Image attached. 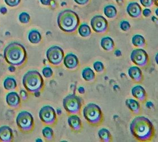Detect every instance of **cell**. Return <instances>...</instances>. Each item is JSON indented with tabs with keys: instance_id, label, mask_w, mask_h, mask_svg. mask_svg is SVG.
I'll list each match as a JSON object with an SVG mask.
<instances>
[{
	"instance_id": "cell-1",
	"label": "cell",
	"mask_w": 158,
	"mask_h": 142,
	"mask_svg": "<svg viewBox=\"0 0 158 142\" xmlns=\"http://www.w3.org/2000/svg\"><path fill=\"white\" fill-rule=\"evenodd\" d=\"M131 134L140 142H150L154 138V126L151 121L143 116L135 118L130 125Z\"/></svg>"
},
{
	"instance_id": "cell-2",
	"label": "cell",
	"mask_w": 158,
	"mask_h": 142,
	"mask_svg": "<svg viewBox=\"0 0 158 142\" xmlns=\"http://www.w3.org/2000/svg\"><path fill=\"white\" fill-rule=\"evenodd\" d=\"M4 57L8 64L13 66H20L26 60L27 52L21 44L11 43L4 49Z\"/></svg>"
},
{
	"instance_id": "cell-3",
	"label": "cell",
	"mask_w": 158,
	"mask_h": 142,
	"mask_svg": "<svg viewBox=\"0 0 158 142\" xmlns=\"http://www.w3.org/2000/svg\"><path fill=\"white\" fill-rule=\"evenodd\" d=\"M57 23L60 29L64 32L71 33L75 31L80 24L77 14L71 9L61 11L58 14Z\"/></svg>"
},
{
	"instance_id": "cell-4",
	"label": "cell",
	"mask_w": 158,
	"mask_h": 142,
	"mask_svg": "<svg viewBox=\"0 0 158 142\" xmlns=\"http://www.w3.org/2000/svg\"><path fill=\"white\" fill-rule=\"evenodd\" d=\"M22 84L29 92L35 95L43 89L44 80L39 72L35 70L29 71L23 76Z\"/></svg>"
},
{
	"instance_id": "cell-5",
	"label": "cell",
	"mask_w": 158,
	"mask_h": 142,
	"mask_svg": "<svg viewBox=\"0 0 158 142\" xmlns=\"http://www.w3.org/2000/svg\"><path fill=\"white\" fill-rule=\"evenodd\" d=\"M84 117L89 124L99 125L103 120V114L100 107L96 104L90 103L83 109Z\"/></svg>"
},
{
	"instance_id": "cell-6",
	"label": "cell",
	"mask_w": 158,
	"mask_h": 142,
	"mask_svg": "<svg viewBox=\"0 0 158 142\" xmlns=\"http://www.w3.org/2000/svg\"><path fill=\"white\" fill-rule=\"evenodd\" d=\"M63 105L65 110L68 113L77 114L80 113L81 109L83 99L75 94H69L63 99Z\"/></svg>"
},
{
	"instance_id": "cell-7",
	"label": "cell",
	"mask_w": 158,
	"mask_h": 142,
	"mask_svg": "<svg viewBox=\"0 0 158 142\" xmlns=\"http://www.w3.org/2000/svg\"><path fill=\"white\" fill-rule=\"evenodd\" d=\"M16 123L22 131L30 132L34 126V121L32 114L27 111H22L18 114Z\"/></svg>"
},
{
	"instance_id": "cell-8",
	"label": "cell",
	"mask_w": 158,
	"mask_h": 142,
	"mask_svg": "<svg viewBox=\"0 0 158 142\" xmlns=\"http://www.w3.org/2000/svg\"><path fill=\"white\" fill-rule=\"evenodd\" d=\"M46 57L51 64L58 66L63 61L64 52L61 47L58 46H53L47 50Z\"/></svg>"
},
{
	"instance_id": "cell-9",
	"label": "cell",
	"mask_w": 158,
	"mask_h": 142,
	"mask_svg": "<svg viewBox=\"0 0 158 142\" xmlns=\"http://www.w3.org/2000/svg\"><path fill=\"white\" fill-rule=\"evenodd\" d=\"M40 119L47 125H53L55 123L57 117L56 111L51 106H44L41 108L39 113Z\"/></svg>"
},
{
	"instance_id": "cell-10",
	"label": "cell",
	"mask_w": 158,
	"mask_h": 142,
	"mask_svg": "<svg viewBox=\"0 0 158 142\" xmlns=\"http://www.w3.org/2000/svg\"><path fill=\"white\" fill-rule=\"evenodd\" d=\"M130 59L134 64L140 67L147 66L149 62L148 53L145 50L141 48L133 50L130 55Z\"/></svg>"
},
{
	"instance_id": "cell-11",
	"label": "cell",
	"mask_w": 158,
	"mask_h": 142,
	"mask_svg": "<svg viewBox=\"0 0 158 142\" xmlns=\"http://www.w3.org/2000/svg\"><path fill=\"white\" fill-rule=\"evenodd\" d=\"M90 25L94 32L104 33L108 28V22L104 17L97 15L90 20Z\"/></svg>"
},
{
	"instance_id": "cell-12",
	"label": "cell",
	"mask_w": 158,
	"mask_h": 142,
	"mask_svg": "<svg viewBox=\"0 0 158 142\" xmlns=\"http://www.w3.org/2000/svg\"><path fill=\"white\" fill-rule=\"evenodd\" d=\"M65 67L69 69H74L78 67L79 61L77 56L73 53H69L64 57Z\"/></svg>"
},
{
	"instance_id": "cell-13",
	"label": "cell",
	"mask_w": 158,
	"mask_h": 142,
	"mask_svg": "<svg viewBox=\"0 0 158 142\" xmlns=\"http://www.w3.org/2000/svg\"><path fill=\"white\" fill-rule=\"evenodd\" d=\"M126 11L132 18H139L142 14V8L139 4L136 2H132L128 4L126 7Z\"/></svg>"
},
{
	"instance_id": "cell-14",
	"label": "cell",
	"mask_w": 158,
	"mask_h": 142,
	"mask_svg": "<svg viewBox=\"0 0 158 142\" xmlns=\"http://www.w3.org/2000/svg\"><path fill=\"white\" fill-rule=\"evenodd\" d=\"M131 94L133 97L140 102H144L147 98V94L143 87L140 85H136L131 89Z\"/></svg>"
},
{
	"instance_id": "cell-15",
	"label": "cell",
	"mask_w": 158,
	"mask_h": 142,
	"mask_svg": "<svg viewBox=\"0 0 158 142\" xmlns=\"http://www.w3.org/2000/svg\"><path fill=\"white\" fill-rule=\"evenodd\" d=\"M13 139V130L7 126L0 127V140L2 142H11Z\"/></svg>"
},
{
	"instance_id": "cell-16",
	"label": "cell",
	"mask_w": 158,
	"mask_h": 142,
	"mask_svg": "<svg viewBox=\"0 0 158 142\" xmlns=\"http://www.w3.org/2000/svg\"><path fill=\"white\" fill-rule=\"evenodd\" d=\"M128 74L130 77L135 82H141L143 79L141 69L137 66L130 68L128 70Z\"/></svg>"
},
{
	"instance_id": "cell-17",
	"label": "cell",
	"mask_w": 158,
	"mask_h": 142,
	"mask_svg": "<svg viewBox=\"0 0 158 142\" xmlns=\"http://www.w3.org/2000/svg\"><path fill=\"white\" fill-rule=\"evenodd\" d=\"M6 101L7 105L11 107H18L21 103V98L17 93L11 92L6 96Z\"/></svg>"
},
{
	"instance_id": "cell-18",
	"label": "cell",
	"mask_w": 158,
	"mask_h": 142,
	"mask_svg": "<svg viewBox=\"0 0 158 142\" xmlns=\"http://www.w3.org/2000/svg\"><path fill=\"white\" fill-rule=\"evenodd\" d=\"M68 123L69 127L75 132H79L82 128V123L80 118L76 115H72L68 118Z\"/></svg>"
},
{
	"instance_id": "cell-19",
	"label": "cell",
	"mask_w": 158,
	"mask_h": 142,
	"mask_svg": "<svg viewBox=\"0 0 158 142\" xmlns=\"http://www.w3.org/2000/svg\"><path fill=\"white\" fill-rule=\"evenodd\" d=\"M101 46L106 51H111L114 48V42L113 39L109 36H105L101 40Z\"/></svg>"
},
{
	"instance_id": "cell-20",
	"label": "cell",
	"mask_w": 158,
	"mask_h": 142,
	"mask_svg": "<svg viewBox=\"0 0 158 142\" xmlns=\"http://www.w3.org/2000/svg\"><path fill=\"white\" fill-rule=\"evenodd\" d=\"M127 107L131 112L135 114H138L140 112V105L139 103L135 99H127L125 101Z\"/></svg>"
},
{
	"instance_id": "cell-21",
	"label": "cell",
	"mask_w": 158,
	"mask_h": 142,
	"mask_svg": "<svg viewBox=\"0 0 158 142\" xmlns=\"http://www.w3.org/2000/svg\"><path fill=\"white\" fill-rule=\"evenodd\" d=\"M28 39L32 44H38L42 40V36L39 31L36 30H32L29 32Z\"/></svg>"
},
{
	"instance_id": "cell-22",
	"label": "cell",
	"mask_w": 158,
	"mask_h": 142,
	"mask_svg": "<svg viewBox=\"0 0 158 142\" xmlns=\"http://www.w3.org/2000/svg\"><path fill=\"white\" fill-rule=\"evenodd\" d=\"M98 135L102 142H109L111 141L112 137L111 134L106 128H102L100 129L98 132Z\"/></svg>"
},
{
	"instance_id": "cell-23",
	"label": "cell",
	"mask_w": 158,
	"mask_h": 142,
	"mask_svg": "<svg viewBox=\"0 0 158 142\" xmlns=\"http://www.w3.org/2000/svg\"><path fill=\"white\" fill-rule=\"evenodd\" d=\"M104 14L108 18H114L117 15V10L114 6L112 5H108L104 9Z\"/></svg>"
},
{
	"instance_id": "cell-24",
	"label": "cell",
	"mask_w": 158,
	"mask_h": 142,
	"mask_svg": "<svg viewBox=\"0 0 158 142\" xmlns=\"http://www.w3.org/2000/svg\"><path fill=\"white\" fill-rule=\"evenodd\" d=\"M132 43L136 47H144L146 46V40L143 36L137 34L133 36L132 38Z\"/></svg>"
},
{
	"instance_id": "cell-25",
	"label": "cell",
	"mask_w": 158,
	"mask_h": 142,
	"mask_svg": "<svg viewBox=\"0 0 158 142\" xmlns=\"http://www.w3.org/2000/svg\"><path fill=\"white\" fill-rule=\"evenodd\" d=\"M82 77L85 81H92L95 78V73L90 68H85L82 71Z\"/></svg>"
},
{
	"instance_id": "cell-26",
	"label": "cell",
	"mask_w": 158,
	"mask_h": 142,
	"mask_svg": "<svg viewBox=\"0 0 158 142\" xmlns=\"http://www.w3.org/2000/svg\"><path fill=\"white\" fill-rule=\"evenodd\" d=\"M17 86V82L15 78L11 77H8L5 79L4 81V87L6 90H10L15 89Z\"/></svg>"
},
{
	"instance_id": "cell-27",
	"label": "cell",
	"mask_w": 158,
	"mask_h": 142,
	"mask_svg": "<svg viewBox=\"0 0 158 142\" xmlns=\"http://www.w3.org/2000/svg\"><path fill=\"white\" fill-rule=\"evenodd\" d=\"M79 33L82 37L86 38L91 35L92 31L89 25L86 23H83L79 27Z\"/></svg>"
},
{
	"instance_id": "cell-28",
	"label": "cell",
	"mask_w": 158,
	"mask_h": 142,
	"mask_svg": "<svg viewBox=\"0 0 158 142\" xmlns=\"http://www.w3.org/2000/svg\"><path fill=\"white\" fill-rule=\"evenodd\" d=\"M42 134L44 138L47 140H51L54 138V131L50 127H45L42 130Z\"/></svg>"
},
{
	"instance_id": "cell-29",
	"label": "cell",
	"mask_w": 158,
	"mask_h": 142,
	"mask_svg": "<svg viewBox=\"0 0 158 142\" xmlns=\"http://www.w3.org/2000/svg\"><path fill=\"white\" fill-rule=\"evenodd\" d=\"M19 20L22 23H28L30 20V16L27 13L23 12L19 14Z\"/></svg>"
},
{
	"instance_id": "cell-30",
	"label": "cell",
	"mask_w": 158,
	"mask_h": 142,
	"mask_svg": "<svg viewBox=\"0 0 158 142\" xmlns=\"http://www.w3.org/2000/svg\"><path fill=\"white\" fill-rule=\"evenodd\" d=\"M94 69L97 72H102L104 70V65L103 63L99 61L94 62Z\"/></svg>"
},
{
	"instance_id": "cell-31",
	"label": "cell",
	"mask_w": 158,
	"mask_h": 142,
	"mask_svg": "<svg viewBox=\"0 0 158 142\" xmlns=\"http://www.w3.org/2000/svg\"><path fill=\"white\" fill-rule=\"evenodd\" d=\"M42 73L44 77H45L46 78H50L53 75V71L50 67H46L43 68Z\"/></svg>"
},
{
	"instance_id": "cell-32",
	"label": "cell",
	"mask_w": 158,
	"mask_h": 142,
	"mask_svg": "<svg viewBox=\"0 0 158 142\" xmlns=\"http://www.w3.org/2000/svg\"><path fill=\"white\" fill-rule=\"evenodd\" d=\"M131 27V25L129 22L127 21H122L120 23V28L123 31H129Z\"/></svg>"
},
{
	"instance_id": "cell-33",
	"label": "cell",
	"mask_w": 158,
	"mask_h": 142,
	"mask_svg": "<svg viewBox=\"0 0 158 142\" xmlns=\"http://www.w3.org/2000/svg\"><path fill=\"white\" fill-rule=\"evenodd\" d=\"M5 3L10 7H15L21 2V0H4Z\"/></svg>"
},
{
	"instance_id": "cell-34",
	"label": "cell",
	"mask_w": 158,
	"mask_h": 142,
	"mask_svg": "<svg viewBox=\"0 0 158 142\" xmlns=\"http://www.w3.org/2000/svg\"><path fill=\"white\" fill-rule=\"evenodd\" d=\"M140 2L142 6L146 7H151L154 3V0H140Z\"/></svg>"
},
{
	"instance_id": "cell-35",
	"label": "cell",
	"mask_w": 158,
	"mask_h": 142,
	"mask_svg": "<svg viewBox=\"0 0 158 142\" xmlns=\"http://www.w3.org/2000/svg\"><path fill=\"white\" fill-rule=\"evenodd\" d=\"M20 95H21V97L22 99L24 100V101L26 100V99H27V98H28V94H27V92L25 91L24 90H21L20 91Z\"/></svg>"
},
{
	"instance_id": "cell-36",
	"label": "cell",
	"mask_w": 158,
	"mask_h": 142,
	"mask_svg": "<svg viewBox=\"0 0 158 142\" xmlns=\"http://www.w3.org/2000/svg\"><path fill=\"white\" fill-rule=\"evenodd\" d=\"M74 1L78 5H85L89 2V0H74Z\"/></svg>"
},
{
	"instance_id": "cell-37",
	"label": "cell",
	"mask_w": 158,
	"mask_h": 142,
	"mask_svg": "<svg viewBox=\"0 0 158 142\" xmlns=\"http://www.w3.org/2000/svg\"><path fill=\"white\" fill-rule=\"evenodd\" d=\"M143 16L146 17H148L150 16L151 15V10L149 9H148V8L144 9L143 11Z\"/></svg>"
},
{
	"instance_id": "cell-38",
	"label": "cell",
	"mask_w": 158,
	"mask_h": 142,
	"mask_svg": "<svg viewBox=\"0 0 158 142\" xmlns=\"http://www.w3.org/2000/svg\"><path fill=\"white\" fill-rule=\"evenodd\" d=\"M52 0H40L41 4L43 5H50L51 2Z\"/></svg>"
},
{
	"instance_id": "cell-39",
	"label": "cell",
	"mask_w": 158,
	"mask_h": 142,
	"mask_svg": "<svg viewBox=\"0 0 158 142\" xmlns=\"http://www.w3.org/2000/svg\"><path fill=\"white\" fill-rule=\"evenodd\" d=\"M0 12L2 14H6L7 13V9L5 7H1L0 8Z\"/></svg>"
},
{
	"instance_id": "cell-40",
	"label": "cell",
	"mask_w": 158,
	"mask_h": 142,
	"mask_svg": "<svg viewBox=\"0 0 158 142\" xmlns=\"http://www.w3.org/2000/svg\"><path fill=\"white\" fill-rule=\"evenodd\" d=\"M146 106L148 108H149V109H151V108H152L153 106H154V104L152 103L151 102H148L147 103H146Z\"/></svg>"
},
{
	"instance_id": "cell-41",
	"label": "cell",
	"mask_w": 158,
	"mask_h": 142,
	"mask_svg": "<svg viewBox=\"0 0 158 142\" xmlns=\"http://www.w3.org/2000/svg\"><path fill=\"white\" fill-rule=\"evenodd\" d=\"M78 91H79V92L80 93V94H84V93H85V89L84 88V87L83 86H81V87H80L79 89H78Z\"/></svg>"
},
{
	"instance_id": "cell-42",
	"label": "cell",
	"mask_w": 158,
	"mask_h": 142,
	"mask_svg": "<svg viewBox=\"0 0 158 142\" xmlns=\"http://www.w3.org/2000/svg\"><path fill=\"white\" fill-rule=\"evenodd\" d=\"M121 52L119 50H117L115 52V55L117 56H120L121 55Z\"/></svg>"
},
{
	"instance_id": "cell-43",
	"label": "cell",
	"mask_w": 158,
	"mask_h": 142,
	"mask_svg": "<svg viewBox=\"0 0 158 142\" xmlns=\"http://www.w3.org/2000/svg\"><path fill=\"white\" fill-rule=\"evenodd\" d=\"M154 2H155L156 6H158V0H154Z\"/></svg>"
},
{
	"instance_id": "cell-44",
	"label": "cell",
	"mask_w": 158,
	"mask_h": 142,
	"mask_svg": "<svg viewBox=\"0 0 158 142\" xmlns=\"http://www.w3.org/2000/svg\"><path fill=\"white\" fill-rule=\"evenodd\" d=\"M117 2H122L123 0H115Z\"/></svg>"
},
{
	"instance_id": "cell-45",
	"label": "cell",
	"mask_w": 158,
	"mask_h": 142,
	"mask_svg": "<svg viewBox=\"0 0 158 142\" xmlns=\"http://www.w3.org/2000/svg\"><path fill=\"white\" fill-rule=\"evenodd\" d=\"M156 15H158V9H156Z\"/></svg>"
},
{
	"instance_id": "cell-46",
	"label": "cell",
	"mask_w": 158,
	"mask_h": 142,
	"mask_svg": "<svg viewBox=\"0 0 158 142\" xmlns=\"http://www.w3.org/2000/svg\"><path fill=\"white\" fill-rule=\"evenodd\" d=\"M38 141H40V142H42V140H40V139H38V140H36V142H38Z\"/></svg>"
}]
</instances>
